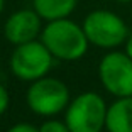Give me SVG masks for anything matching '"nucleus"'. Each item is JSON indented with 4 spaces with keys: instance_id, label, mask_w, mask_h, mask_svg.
<instances>
[{
    "instance_id": "obj_14",
    "label": "nucleus",
    "mask_w": 132,
    "mask_h": 132,
    "mask_svg": "<svg viewBox=\"0 0 132 132\" xmlns=\"http://www.w3.org/2000/svg\"><path fill=\"white\" fill-rule=\"evenodd\" d=\"M2 10H4V0H0V14H2Z\"/></svg>"
},
{
    "instance_id": "obj_7",
    "label": "nucleus",
    "mask_w": 132,
    "mask_h": 132,
    "mask_svg": "<svg viewBox=\"0 0 132 132\" xmlns=\"http://www.w3.org/2000/svg\"><path fill=\"white\" fill-rule=\"evenodd\" d=\"M41 31V15L36 10H19L5 22V37L12 44H26L34 41Z\"/></svg>"
},
{
    "instance_id": "obj_10",
    "label": "nucleus",
    "mask_w": 132,
    "mask_h": 132,
    "mask_svg": "<svg viewBox=\"0 0 132 132\" xmlns=\"http://www.w3.org/2000/svg\"><path fill=\"white\" fill-rule=\"evenodd\" d=\"M39 132H71L66 125V122H58V120H47L44 122L41 127H39Z\"/></svg>"
},
{
    "instance_id": "obj_11",
    "label": "nucleus",
    "mask_w": 132,
    "mask_h": 132,
    "mask_svg": "<svg viewBox=\"0 0 132 132\" xmlns=\"http://www.w3.org/2000/svg\"><path fill=\"white\" fill-rule=\"evenodd\" d=\"M7 132H39V129H36L31 124H17L14 127H10Z\"/></svg>"
},
{
    "instance_id": "obj_15",
    "label": "nucleus",
    "mask_w": 132,
    "mask_h": 132,
    "mask_svg": "<svg viewBox=\"0 0 132 132\" xmlns=\"http://www.w3.org/2000/svg\"><path fill=\"white\" fill-rule=\"evenodd\" d=\"M117 2H124V4H125V2H129V0H117Z\"/></svg>"
},
{
    "instance_id": "obj_1",
    "label": "nucleus",
    "mask_w": 132,
    "mask_h": 132,
    "mask_svg": "<svg viewBox=\"0 0 132 132\" xmlns=\"http://www.w3.org/2000/svg\"><path fill=\"white\" fill-rule=\"evenodd\" d=\"M41 37H43L44 46L51 51V54L64 61L80 59L86 53L90 43L83 27L68 20L66 17L49 20Z\"/></svg>"
},
{
    "instance_id": "obj_8",
    "label": "nucleus",
    "mask_w": 132,
    "mask_h": 132,
    "mask_svg": "<svg viewBox=\"0 0 132 132\" xmlns=\"http://www.w3.org/2000/svg\"><path fill=\"white\" fill-rule=\"evenodd\" d=\"M105 127L109 132H132V97H120L107 109Z\"/></svg>"
},
{
    "instance_id": "obj_2",
    "label": "nucleus",
    "mask_w": 132,
    "mask_h": 132,
    "mask_svg": "<svg viewBox=\"0 0 132 132\" xmlns=\"http://www.w3.org/2000/svg\"><path fill=\"white\" fill-rule=\"evenodd\" d=\"M105 102L93 92L76 97L66 112V125L71 132H102L105 127Z\"/></svg>"
},
{
    "instance_id": "obj_6",
    "label": "nucleus",
    "mask_w": 132,
    "mask_h": 132,
    "mask_svg": "<svg viewBox=\"0 0 132 132\" xmlns=\"http://www.w3.org/2000/svg\"><path fill=\"white\" fill-rule=\"evenodd\" d=\"M70 102L66 85L56 78H39L27 90V103L39 115H54Z\"/></svg>"
},
{
    "instance_id": "obj_13",
    "label": "nucleus",
    "mask_w": 132,
    "mask_h": 132,
    "mask_svg": "<svg viewBox=\"0 0 132 132\" xmlns=\"http://www.w3.org/2000/svg\"><path fill=\"white\" fill-rule=\"evenodd\" d=\"M125 53L132 58V34L127 37V44H125Z\"/></svg>"
},
{
    "instance_id": "obj_5",
    "label": "nucleus",
    "mask_w": 132,
    "mask_h": 132,
    "mask_svg": "<svg viewBox=\"0 0 132 132\" xmlns=\"http://www.w3.org/2000/svg\"><path fill=\"white\" fill-rule=\"evenodd\" d=\"M102 85L115 97H132V58L113 51L105 54L98 66Z\"/></svg>"
},
{
    "instance_id": "obj_4",
    "label": "nucleus",
    "mask_w": 132,
    "mask_h": 132,
    "mask_svg": "<svg viewBox=\"0 0 132 132\" xmlns=\"http://www.w3.org/2000/svg\"><path fill=\"white\" fill-rule=\"evenodd\" d=\"M83 31L92 44L98 47H115L129 37V29L120 17L109 10H95L83 22Z\"/></svg>"
},
{
    "instance_id": "obj_9",
    "label": "nucleus",
    "mask_w": 132,
    "mask_h": 132,
    "mask_svg": "<svg viewBox=\"0 0 132 132\" xmlns=\"http://www.w3.org/2000/svg\"><path fill=\"white\" fill-rule=\"evenodd\" d=\"M78 0H34V9L46 20L64 19L73 12Z\"/></svg>"
},
{
    "instance_id": "obj_12",
    "label": "nucleus",
    "mask_w": 132,
    "mask_h": 132,
    "mask_svg": "<svg viewBox=\"0 0 132 132\" xmlns=\"http://www.w3.org/2000/svg\"><path fill=\"white\" fill-rule=\"evenodd\" d=\"M7 107H9V93L7 90L0 85V115L7 110Z\"/></svg>"
},
{
    "instance_id": "obj_3",
    "label": "nucleus",
    "mask_w": 132,
    "mask_h": 132,
    "mask_svg": "<svg viewBox=\"0 0 132 132\" xmlns=\"http://www.w3.org/2000/svg\"><path fill=\"white\" fill-rule=\"evenodd\" d=\"M53 66V54L44 46V43H31L19 44L12 53L10 68L12 73L20 80L36 81L43 78Z\"/></svg>"
}]
</instances>
